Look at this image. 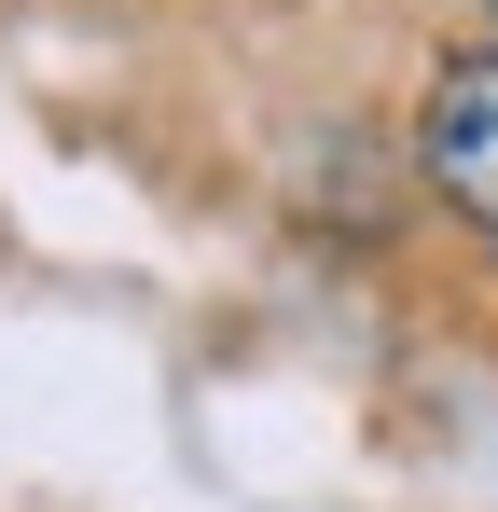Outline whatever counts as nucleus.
Wrapping results in <instances>:
<instances>
[{
	"label": "nucleus",
	"mask_w": 498,
	"mask_h": 512,
	"mask_svg": "<svg viewBox=\"0 0 498 512\" xmlns=\"http://www.w3.org/2000/svg\"><path fill=\"white\" fill-rule=\"evenodd\" d=\"M471 14H498V0H471Z\"/></svg>",
	"instance_id": "f03ea898"
},
{
	"label": "nucleus",
	"mask_w": 498,
	"mask_h": 512,
	"mask_svg": "<svg viewBox=\"0 0 498 512\" xmlns=\"http://www.w3.org/2000/svg\"><path fill=\"white\" fill-rule=\"evenodd\" d=\"M415 167H429V194H443V208H457V222L498 250V42H485V56H457V70L429 84Z\"/></svg>",
	"instance_id": "f257e3e1"
}]
</instances>
